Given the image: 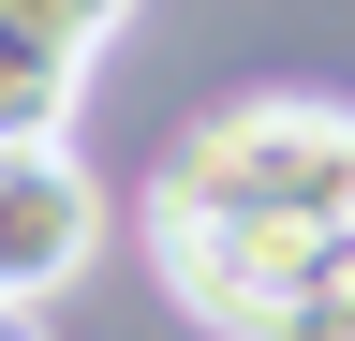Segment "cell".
<instances>
[{
  "label": "cell",
  "instance_id": "obj_1",
  "mask_svg": "<svg viewBox=\"0 0 355 341\" xmlns=\"http://www.w3.org/2000/svg\"><path fill=\"white\" fill-rule=\"evenodd\" d=\"M163 297L222 341H355V104H207L148 178Z\"/></svg>",
  "mask_w": 355,
  "mask_h": 341
},
{
  "label": "cell",
  "instance_id": "obj_2",
  "mask_svg": "<svg viewBox=\"0 0 355 341\" xmlns=\"http://www.w3.org/2000/svg\"><path fill=\"white\" fill-rule=\"evenodd\" d=\"M89 252H104V178L74 163V134H0V312L74 297Z\"/></svg>",
  "mask_w": 355,
  "mask_h": 341
},
{
  "label": "cell",
  "instance_id": "obj_3",
  "mask_svg": "<svg viewBox=\"0 0 355 341\" xmlns=\"http://www.w3.org/2000/svg\"><path fill=\"white\" fill-rule=\"evenodd\" d=\"M74 104H89V45L0 0V134H74Z\"/></svg>",
  "mask_w": 355,
  "mask_h": 341
},
{
  "label": "cell",
  "instance_id": "obj_4",
  "mask_svg": "<svg viewBox=\"0 0 355 341\" xmlns=\"http://www.w3.org/2000/svg\"><path fill=\"white\" fill-rule=\"evenodd\" d=\"M30 15H44V30H74V45H89V60H104V30L133 15V0H30Z\"/></svg>",
  "mask_w": 355,
  "mask_h": 341
},
{
  "label": "cell",
  "instance_id": "obj_5",
  "mask_svg": "<svg viewBox=\"0 0 355 341\" xmlns=\"http://www.w3.org/2000/svg\"><path fill=\"white\" fill-rule=\"evenodd\" d=\"M0 341H44V312H0Z\"/></svg>",
  "mask_w": 355,
  "mask_h": 341
}]
</instances>
